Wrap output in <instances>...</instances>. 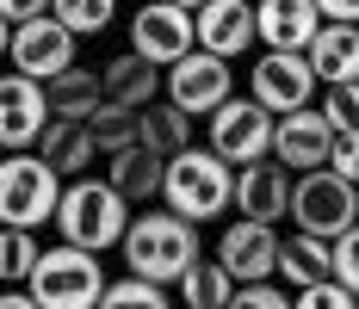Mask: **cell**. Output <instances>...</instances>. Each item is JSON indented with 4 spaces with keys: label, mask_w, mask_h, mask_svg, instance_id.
I'll list each match as a JSON object with an SVG mask.
<instances>
[{
    "label": "cell",
    "mask_w": 359,
    "mask_h": 309,
    "mask_svg": "<svg viewBox=\"0 0 359 309\" xmlns=\"http://www.w3.org/2000/svg\"><path fill=\"white\" fill-rule=\"evenodd\" d=\"M161 205L192 217V223H211L223 210H236V161H223L211 142L186 149L168 161V186H161Z\"/></svg>",
    "instance_id": "cell-2"
},
{
    "label": "cell",
    "mask_w": 359,
    "mask_h": 309,
    "mask_svg": "<svg viewBox=\"0 0 359 309\" xmlns=\"http://www.w3.org/2000/svg\"><path fill=\"white\" fill-rule=\"evenodd\" d=\"M273 155H279L291 173L328 167V155H334V124H328V111L323 105L285 111V118H279V137H273Z\"/></svg>",
    "instance_id": "cell-15"
},
{
    "label": "cell",
    "mask_w": 359,
    "mask_h": 309,
    "mask_svg": "<svg viewBox=\"0 0 359 309\" xmlns=\"http://www.w3.org/2000/svg\"><path fill=\"white\" fill-rule=\"evenodd\" d=\"M143 142H155L168 161L186 155V149H192V111L174 105V99H168V105H149V111H143Z\"/></svg>",
    "instance_id": "cell-25"
},
{
    "label": "cell",
    "mask_w": 359,
    "mask_h": 309,
    "mask_svg": "<svg viewBox=\"0 0 359 309\" xmlns=\"http://www.w3.org/2000/svg\"><path fill=\"white\" fill-rule=\"evenodd\" d=\"M37 260H43V247H37L32 229H6V247H0V278L6 284H25L37 273Z\"/></svg>",
    "instance_id": "cell-29"
},
{
    "label": "cell",
    "mask_w": 359,
    "mask_h": 309,
    "mask_svg": "<svg viewBox=\"0 0 359 309\" xmlns=\"http://www.w3.org/2000/svg\"><path fill=\"white\" fill-rule=\"evenodd\" d=\"M297 309H359V297L341 278H323V284H304L297 291Z\"/></svg>",
    "instance_id": "cell-31"
},
{
    "label": "cell",
    "mask_w": 359,
    "mask_h": 309,
    "mask_svg": "<svg viewBox=\"0 0 359 309\" xmlns=\"http://www.w3.org/2000/svg\"><path fill=\"white\" fill-rule=\"evenodd\" d=\"M130 217H137V205H130L111 179H69L62 210H56V235L74 241V247L106 254V247H124Z\"/></svg>",
    "instance_id": "cell-3"
},
{
    "label": "cell",
    "mask_w": 359,
    "mask_h": 309,
    "mask_svg": "<svg viewBox=\"0 0 359 309\" xmlns=\"http://www.w3.org/2000/svg\"><path fill=\"white\" fill-rule=\"evenodd\" d=\"M229 309H297V291H279L273 278H260V284H242Z\"/></svg>",
    "instance_id": "cell-32"
},
{
    "label": "cell",
    "mask_w": 359,
    "mask_h": 309,
    "mask_svg": "<svg viewBox=\"0 0 359 309\" xmlns=\"http://www.w3.org/2000/svg\"><path fill=\"white\" fill-rule=\"evenodd\" d=\"M74 43L81 37L56 19V13H37L25 25H6V62L19 74H37V81H56L62 69H74Z\"/></svg>",
    "instance_id": "cell-10"
},
{
    "label": "cell",
    "mask_w": 359,
    "mask_h": 309,
    "mask_svg": "<svg viewBox=\"0 0 359 309\" xmlns=\"http://www.w3.org/2000/svg\"><path fill=\"white\" fill-rule=\"evenodd\" d=\"M316 87H323V74L310 62V50H266L260 62L248 69V93L273 118H285V111H304V105L316 99Z\"/></svg>",
    "instance_id": "cell-8"
},
{
    "label": "cell",
    "mask_w": 359,
    "mask_h": 309,
    "mask_svg": "<svg viewBox=\"0 0 359 309\" xmlns=\"http://www.w3.org/2000/svg\"><path fill=\"white\" fill-rule=\"evenodd\" d=\"M37 155L62 173V179H81V173L93 167V155H100L93 124H87V118H50V130H43V142H37Z\"/></svg>",
    "instance_id": "cell-20"
},
{
    "label": "cell",
    "mask_w": 359,
    "mask_h": 309,
    "mask_svg": "<svg viewBox=\"0 0 359 309\" xmlns=\"http://www.w3.org/2000/svg\"><path fill=\"white\" fill-rule=\"evenodd\" d=\"M130 50L149 56L155 69H174L180 56L198 50V13H186L174 0H143L130 13Z\"/></svg>",
    "instance_id": "cell-9"
},
{
    "label": "cell",
    "mask_w": 359,
    "mask_h": 309,
    "mask_svg": "<svg viewBox=\"0 0 359 309\" xmlns=\"http://www.w3.org/2000/svg\"><path fill=\"white\" fill-rule=\"evenodd\" d=\"M50 13H56L74 37H100L111 25V13H118V0H50Z\"/></svg>",
    "instance_id": "cell-28"
},
{
    "label": "cell",
    "mask_w": 359,
    "mask_h": 309,
    "mask_svg": "<svg viewBox=\"0 0 359 309\" xmlns=\"http://www.w3.org/2000/svg\"><path fill=\"white\" fill-rule=\"evenodd\" d=\"M0 309H43L32 297V291H25V284H6V297H0Z\"/></svg>",
    "instance_id": "cell-37"
},
{
    "label": "cell",
    "mask_w": 359,
    "mask_h": 309,
    "mask_svg": "<svg viewBox=\"0 0 359 309\" xmlns=\"http://www.w3.org/2000/svg\"><path fill=\"white\" fill-rule=\"evenodd\" d=\"M87 124H93V142H100V155H118V149L143 142V111H124V105H100Z\"/></svg>",
    "instance_id": "cell-26"
},
{
    "label": "cell",
    "mask_w": 359,
    "mask_h": 309,
    "mask_svg": "<svg viewBox=\"0 0 359 309\" xmlns=\"http://www.w3.org/2000/svg\"><path fill=\"white\" fill-rule=\"evenodd\" d=\"M106 179L143 210L149 198H161V186H168V155H161L155 142H130V149L106 155Z\"/></svg>",
    "instance_id": "cell-18"
},
{
    "label": "cell",
    "mask_w": 359,
    "mask_h": 309,
    "mask_svg": "<svg viewBox=\"0 0 359 309\" xmlns=\"http://www.w3.org/2000/svg\"><path fill=\"white\" fill-rule=\"evenodd\" d=\"M323 111L334 130H359V81H341V87H328L323 93Z\"/></svg>",
    "instance_id": "cell-30"
},
{
    "label": "cell",
    "mask_w": 359,
    "mask_h": 309,
    "mask_svg": "<svg viewBox=\"0 0 359 309\" xmlns=\"http://www.w3.org/2000/svg\"><path fill=\"white\" fill-rule=\"evenodd\" d=\"M328 167L359 186V130H334V155H328Z\"/></svg>",
    "instance_id": "cell-34"
},
{
    "label": "cell",
    "mask_w": 359,
    "mask_h": 309,
    "mask_svg": "<svg viewBox=\"0 0 359 309\" xmlns=\"http://www.w3.org/2000/svg\"><path fill=\"white\" fill-rule=\"evenodd\" d=\"M106 266H100V254L93 247H43V260H37V273L25 278V291H32L43 309H100L106 297Z\"/></svg>",
    "instance_id": "cell-4"
},
{
    "label": "cell",
    "mask_w": 359,
    "mask_h": 309,
    "mask_svg": "<svg viewBox=\"0 0 359 309\" xmlns=\"http://www.w3.org/2000/svg\"><path fill=\"white\" fill-rule=\"evenodd\" d=\"M260 43V19H254V0H211L198 6V50L211 56H248Z\"/></svg>",
    "instance_id": "cell-16"
},
{
    "label": "cell",
    "mask_w": 359,
    "mask_h": 309,
    "mask_svg": "<svg viewBox=\"0 0 359 309\" xmlns=\"http://www.w3.org/2000/svg\"><path fill=\"white\" fill-rule=\"evenodd\" d=\"M323 6V19H334V25H359V0H316Z\"/></svg>",
    "instance_id": "cell-36"
},
{
    "label": "cell",
    "mask_w": 359,
    "mask_h": 309,
    "mask_svg": "<svg viewBox=\"0 0 359 309\" xmlns=\"http://www.w3.org/2000/svg\"><path fill=\"white\" fill-rule=\"evenodd\" d=\"M124 266L155 284H180L198 266V223L180 210H137L124 229Z\"/></svg>",
    "instance_id": "cell-1"
},
{
    "label": "cell",
    "mask_w": 359,
    "mask_h": 309,
    "mask_svg": "<svg viewBox=\"0 0 359 309\" xmlns=\"http://www.w3.org/2000/svg\"><path fill=\"white\" fill-rule=\"evenodd\" d=\"M279 254H285L279 229H273V223H254V217H236V223L223 229V241H217V260L242 278V284L279 278Z\"/></svg>",
    "instance_id": "cell-13"
},
{
    "label": "cell",
    "mask_w": 359,
    "mask_h": 309,
    "mask_svg": "<svg viewBox=\"0 0 359 309\" xmlns=\"http://www.w3.org/2000/svg\"><path fill=\"white\" fill-rule=\"evenodd\" d=\"M254 19H260V43L266 50H310L323 32V6L316 0H254Z\"/></svg>",
    "instance_id": "cell-17"
},
{
    "label": "cell",
    "mask_w": 359,
    "mask_h": 309,
    "mask_svg": "<svg viewBox=\"0 0 359 309\" xmlns=\"http://www.w3.org/2000/svg\"><path fill=\"white\" fill-rule=\"evenodd\" d=\"M273 137H279V118L254 99V93L248 99H223L211 111V124H205V142H211L223 161H236V167L266 161V155H273Z\"/></svg>",
    "instance_id": "cell-7"
},
{
    "label": "cell",
    "mask_w": 359,
    "mask_h": 309,
    "mask_svg": "<svg viewBox=\"0 0 359 309\" xmlns=\"http://www.w3.org/2000/svg\"><path fill=\"white\" fill-rule=\"evenodd\" d=\"M279 278H285L291 291L334 278V241H328V235H310V229H297V235L285 241V254H279Z\"/></svg>",
    "instance_id": "cell-21"
},
{
    "label": "cell",
    "mask_w": 359,
    "mask_h": 309,
    "mask_svg": "<svg viewBox=\"0 0 359 309\" xmlns=\"http://www.w3.org/2000/svg\"><path fill=\"white\" fill-rule=\"evenodd\" d=\"M236 291H242V278L229 273L223 260H198L192 273L180 278V303H186V309H229V303H236Z\"/></svg>",
    "instance_id": "cell-24"
},
{
    "label": "cell",
    "mask_w": 359,
    "mask_h": 309,
    "mask_svg": "<svg viewBox=\"0 0 359 309\" xmlns=\"http://www.w3.org/2000/svg\"><path fill=\"white\" fill-rule=\"evenodd\" d=\"M43 87H50V111H56V118H93V111L106 105V81L93 69H81V62L62 69L56 81H43Z\"/></svg>",
    "instance_id": "cell-23"
},
{
    "label": "cell",
    "mask_w": 359,
    "mask_h": 309,
    "mask_svg": "<svg viewBox=\"0 0 359 309\" xmlns=\"http://www.w3.org/2000/svg\"><path fill=\"white\" fill-rule=\"evenodd\" d=\"M174 6H186V13H198V6H211V0H174Z\"/></svg>",
    "instance_id": "cell-38"
},
{
    "label": "cell",
    "mask_w": 359,
    "mask_h": 309,
    "mask_svg": "<svg viewBox=\"0 0 359 309\" xmlns=\"http://www.w3.org/2000/svg\"><path fill=\"white\" fill-rule=\"evenodd\" d=\"M100 81H106V105H124V111H149L155 105V93L168 87V74L155 69L149 56H111L106 69H100Z\"/></svg>",
    "instance_id": "cell-19"
},
{
    "label": "cell",
    "mask_w": 359,
    "mask_h": 309,
    "mask_svg": "<svg viewBox=\"0 0 359 309\" xmlns=\"http://www.w3.org/2000/svg\"><path fill=\"white\" fill-rule=\"evenodd\" d=\"M62 173L50 167L43 155L32 149H19V155H6L0 161V217H6V229H37V223H56V210H62Z\"/></svg>",
    "instance_id": "cell-5"
},
{
    "label": "cell",
    "mask_w": 359,
    "mask_h": 309,
    "mask_svg": "<svg viewBox=\"0 0 359 309\" xmlns=\"http://www.w3.org/2000/svg\"><path fill=\"white\" fill-rule=\"evenodd\" d=\"M50 87L37 81V74H6V87H0V142H6V155H19V149H37L43 130H50Z\"/></svg>",
    "instance_id": "cell-11"
},
{
    "label": "cell",
    "mask_w": 359,
    "mask_h": 309,
    "mask_svg": "<svg viewBox=\"0 0 359 309\" xmlns=\"http://www.w3.org/2000/svg\"><path fill=\"white\" fill-rule=\"evenodd\" d=\"M353 205H359V186H353Z\"/></svg>",
    "instance_id": "cell-39"
},
{
    "label": "cell",
    "mask_w": 359,
    "mask_h": 309,
    "mask_svg": "<svg viewBox=\"0 0 359 309\" xmlns=\"http://www.w3.org/2000/svg\"><path fill=\"white\" fill-rule=\"evenodd\" d=\"M334 278H341V284L359 297V223H353L341 241H334Z\"/></svg>",
    "instance_id": "cell-33"
},
{
    "label": "cell",
    "mask_w": 359,
    "mask_h": 309,
    "mask_svg": "<svg viewBox=\"0 0 359 309\" xmlns=\"http://www.w3.org/2000/svg\"><path fill=\"white\" fill-rule=\"evenodd\" d=\"M291 192H297V179H291V167L279 155L236 167V210L254 217V223H285L291 217Z\"/></svg>",
    "instance_id": "cell-14"
},
{
    "label": "cell",
    "mask_w": 359,
    "mask_h": 309,
    "mask_svg": "<svg viewBox=\"0 0 359 309\" xmlns=\"http://www.w3.org/2000/svg\"><path fill=\"white\" fill-rule=\"evenodd\" d=\"M100 309H174V303H168V284H155V278H143V273H124V278L106 284Z\"/></svg>",
    "instance_id": "cell-27"
},
{
    "label": "cell",
    "mask_w": 359,
    "mask_h": 309,
    "mask_svg": "<svg viewBox=\"0 0 359 309\" xmlns=\"http://www.w3.org/2000/svg\"><path fill=\"white\" fill-rule=\"evenodd\" d=\"M168 99L186 105L192 118H211L223 99H236V74H229V56H211V50H192L168 69Z\"/></svg>",
    "instance_id": "cell-12"
},
{
    "label": "cell",
    "mask_w": 359,
    "mask_h": 309,
    "mask_svg": "<svg viewBox=\"0 0 359 309\" xmlns=\"http://www.w3.org/2000/svg\"><path fill=\"white\" fill-rule=\"evenodd\" d=\"M310 62L323 74V87H341V81H359V25H334L328 19L316 43H310Z\"/></svg>",
    "instance_id": "cell-22"
},
{
    "label": "cell",
    "mask_w": 359,
    "mask_h": 309,
    "mask_svg": "<svg viewBox=\"0 0 359 309\" xmlns=\"http://www.w3.org/2000/svg\"><path fill=\"white\" fill-rule=\"evenodd\" d=\"M291 223H297V229H310V235L341 241V235L359 223L353 179H341L334 167H310V173H297V192H291Z\"/></svg>",
    "instance_id": "cell-6"
},
{
    "label": "cell",
    "mask_w": 359,
    "mask_h": 309,
    "mask_svg": "<svg viewBox=\"0 0 359 309\" xmlns=\"http://www.w3.org/2000/svg\"><path fill=\"white\" fill-rule=\"evenodd\" d=\"M37 13H50V0H0V19H6V25H25Z\"/></svg>",
    "instance_id": "cell-35"
}]
</instances>
